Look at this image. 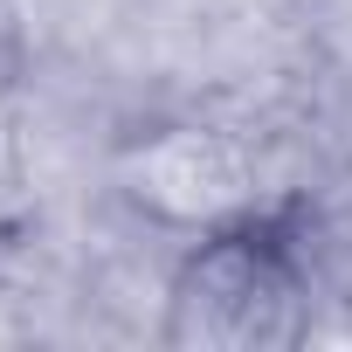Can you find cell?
I'll return each instance as SVG.
<instances>
[{
  "instance_id": "obj_1",
  "label": "cell",
  "mask_w": 352,
  "mask_h": 352,
  "mask_svg": "<svg viewBox=\"0 0 352 352\" xmlns=\"http://www.w3.org/2000/svg\"><path fill=\"white\" fill-rule=\"evenodd\" d=\"M311 331V263L290 221L228 214L201 228L166 283L159 338L180 352H283Z\"/></svg>"
}]
</instances>
